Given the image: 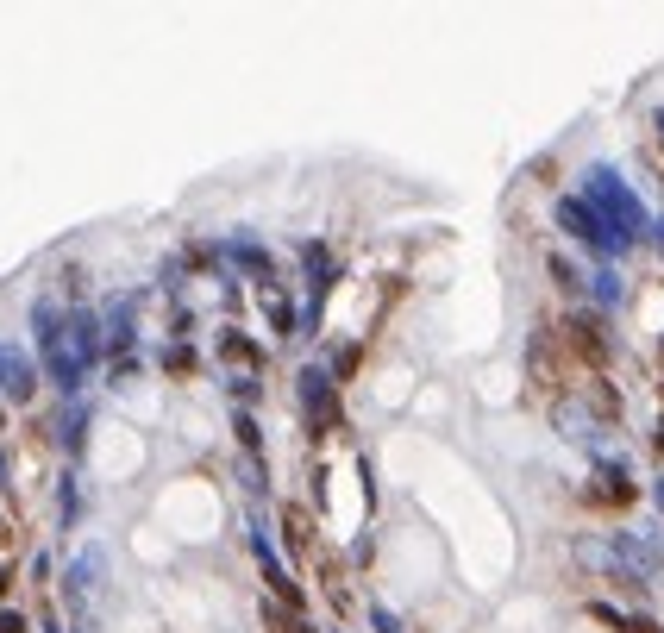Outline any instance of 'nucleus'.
<instances>
[{"label":"nucleus","instance_id":"2","mask_svg":"<svg viewBox=\"0 0 664 633\" xmlns=\"http://www.w3.org/2000/svg\"><path fill=\"white\" fill-rule=\"evenodd\" d=\"M307 414H314V427L326 433L332 420H339V402H332V383L326 377H307Z\"/></svg>","mask_w":664,"mask_h":633},{"label":"nucleus","instance_id":"3","mask_svg":"<svg viewBox=\"0 0 664 633\" xmlns=\"http://www.w3.org/2000/svg\"><path fill=\"white\" fill-rule=\"evenodd\" d=\"M264 621H270V633H314L301 615H289V608H264Z\"/></svg>","mask_w":664,"mask_h":633},{"label":"nucleus","instance_id":"4","mask_svg":"<svg viewBox=\"0 0 664 633\" xmlns=\"http://www.w3.org/2000/svg\"><path fill=\"white\" fill-rule=\"evenodd\" d=\"M627 633H658V627L652 621H627Z\"/></svg>","mask_w":664,"mask_h":633},{"label":"nucleus","instance_id":"1","mask_svg":"<svg viewBox=\"0 0 664 633\" xmlns=\"http://www.w3.org/2000/svg\"><path fill=\"white\" fill-rule=\"evenodd\" d=\"M571 351L583 364H602L608 358V345H602V326L596 320H571Z\"/></svg>","mask_w":664,"mask_h":633}]
</instances>
